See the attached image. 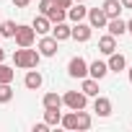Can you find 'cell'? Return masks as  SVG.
Listing matches in <instances>:
<instances>
[{
  "mask_svg": "<svg viewBox=\"0 0 132 132\" xmlns=\"http://www.w3.org/2000/svg\"><path fill=\"white\" fill-rule=\"evenodd\" d=\"M127 78H129V83H132V68H129V70H127Z\"/></svg>",
  "mask_w": 132,
  "mask_h": 132,
  "instance_id": "33",
  "label": "cell"
},
{
  "mask_svg": "<svg viewBox=\"0 0 132 132\" xmlns=\"http://www.w3.org/2000/svg\"><path fill=\"white\" fill-rule=\"evenodd\" d=\"M16 29H18L16 21H3V23H0V36H3V39H13L16 36Z\"/></svg>",
  "mask_w": 132,
  "mask_h": 132,
  "instance_id": "22",
  "label": "cell"
},
{
  "mask_svg": "<svg viewBox=\"0 0 132 132\" xmlns=\"http://www.w3.org/2000/svg\"><path fill=\"white\" fill-rule=\"evenodd\" d=\"M60 119H62V109H44V122L49 127L60 124Z\"/></svg>",
  "mask_w": 132,
  "mask_h": 132,
  "instance_id": "23",
  "label": "cell"
},
{
  "mask_svg": "<svg viewBox=\"0 0 132 132\" xmlns=\"http://www.w3.org/2000/svg\"><path fill=\"white\" fill-rule=\"evenodd\" d=\"M13 78H16V70L11 68V65L0 62V83H13Z\"/></svg>",
  "mask_w": 132,
  "mask_h": 132,
  "instance_id": "24",
  "label": "cell"
},
{
  "mask_svg": "<svg viewBox=\"0 0 132 132\" xmlns=\"http://www.w3.org/2000/svg\"><path fill=\"white\" fill-rule=\"evenodd\" d=\"M49 129V124L47 122H39V124H34V132H47Z\"/></svg>",
  "mask_w": 132,
  "mask_h": 132,
  "instance_id": "28",
  "label": "cell"
},
{
  "mask_svg": "<svg viewBox=\"0 0 132 132\" xmlns=\"http://www.w3.org/2000/svg\"><path fill=\"white\" fill-rule=\"evenodd\" d=\"M91 124H93V117H91L86 109H78V111H75V129L83 132V129H91Z\"/></svg>",
  "mask_w": 132,
  "mask_h": 132,
  "instance_id": "15",
  "label": "cell"
},
{
  "mask_svg": "<svg viewBox=\"0 0 132 132\" xmlns=\"http://www.w3.org/2000/svg\"><path fill=\"white\" fill-rule=\"evenodd\" d=\"M73 3H86V0H73Z\"/></svg>",
  "mask_w": 132,
  "mask_h": 132,
  "instance_id": "34",
  "label": "cell"
},
{
  "mask_svg": "<svg viewBox=\"0 0 132 132\" xmlns=\"http://www.w3.org/2000/svg\"><path fill=\"white\" fill-rule=\"evenodd\" d=\"M44 16H47V18H49L52 23H60V21H65V18H68V11H65V8H60V5H54V3H52V5H49V11H47Z\"/></svg>",
  "mask_w": 132,
  "mask_h": 132,
  "instance_id": "20",
  "label": "cell"
},
{
  "mask_svg": "<svg viewBox=\"0 0 132 132\" xmlns=\"http://www.w3.org/2000/svg\"><path fill=\"white\" fill-rule=\"evenodd\" d=\"M0 62H5V49H0Z\"/></svg>",
  "mask_w": 132,
  "mask_h": 132,
  "instance_id": "32",
  "label": "cell"
},
{
  "mask_svg": "<svg viewBox=\"0 0 132 132\" xmlns=\"http://www.w3.org/2000/svg\"><path fill=\"white\" fill-rule=\"evenodd\" d=\"M70 31H73V26H68L65 21H60V23H52V36L57 39V42H68L70 39Z\"/></svg>",
  "mask_w": 132,
  "mask_h": 132,
  "instance_id": "13",
  "label": "cell"
},
{
  "mask_svg": "<svg viewBox=\"0 0 132 132\" xmlns=\"http://www.w3.org/2000/svg\"><path fill=\"white\" fill-rule=\"evenodd\" d=\"M106 29H109L111 36H124V34H127V21L119 18V16H117V18H109V21H106Z\"/></svg>",
  "mask_w": 132,
  "mask_h": 132,
  "instance_id": "12",
  "label": "cell"
},
{
  "mask_svg": "<svg viewBox=\"0 0 132 132\" xmlns=\"http://www.w3.org/2000/svg\"><path fill=\"white\" fill-rule=\"evenodd\" d=\"M93 36V26L91 23H86V21H78L75 26H73V31H70V39H75V42H88Z\"/></svg>",
  "mask_w": 132,
  "mask_h": 132,
  "instance_id": "6",
  "label": "cell"
},
{
  "mask_svg": "<svg viewBox=\"0 0 132 132\" xmlns=\"http://www.w3.org/2000/svg\"><path fill=\"white\" fill-rule=\"evenodd\" d=\"M86 18H88V23H91L93 29H106V21H109L101 8H88V16H86Z\"/></svg>",
  "mask_w": 132,
  "mask_h": 132,
  "instance_id": "10",
  "label": "cell"
},
{
  "mask_svg": "<svg viewBox=\"0 0 132 132\" xmlns=\"http://www.w3.org/2000/svg\"><path fill=\"white\" fill-rule=\"evenodd\" d=\"M13 5L16 8H26V5H31V0H13Z\"/></svg>",
  "mask_w": 132,
  "mask_h": 132,
  "instance_id": "29",
  "label": "cell"
},
{
  "mask_svg": "<svg viewBox=\"0 0 132 132\" xmlns=\"http://www.w3.org/2000/svg\"><path fill=\"white\" fill-rule=\"evenodd\" d=\"M49 5H52V0H39V13H47Z\"/></svg>",
  "mask_w": 132,
  "mask_h": 132,
  "instance_id": "26",
  "label": "cell"
},
{
  "mask_svg": "<svg viewBox=\"0 0 132 132\" xmlns=\"http://www.w3.org/2000/svg\"><path fill=\"white\" fill-rule=\"evenodd\" d=\"M62 106H68V109H73V111L86 109V106H88V96H86L83 91H68V93H62Z\"/></svg>",
  "mask_w": 132,
  "mask_h": 132,
  "instance_id": "2",
  "label": "cell"
},
{
  "mask_svg": "<svg viewBox=\"0 0 132 132\" xmlns=\"http://www.w3.org/2000/svg\"><path fill=\"white\" fill-rule=\"evenodd\" d=\"M98 52L101 54H111V52H117V36H111V34H106V36H101L98 39Z\"/></svg>",
  "mask_w": 132,
  "mask_h": 132,
  "instance_id": "16",
  "label": "cell"
},
{
  "mask_svg": "<svg viewBox=\"0 0 132 132\" xmlns=\"http://www.w3.org/2000/svg\"><path fill=\"white\" fill-rule=\"evenodd\" d=\"M127 34H132V18L127 21Z\"/></svg>",
  "mask_w": 132,
  "mask_h": 132,
  "instance_id": "31",
  "label": "cell"
},
{
  "mask_svg": "<svg viewBox=\"0 0 132 132\" xmlns=\"http://www.w3.org/2000/svg\"><path fill=\"white\" fill-rule=\"evenodd\" d=\"M52 3H54V5H60V8H65V11H68V8L73 5V0H52Z\"/></svg>",
  "mask_w": 132,
  "mask_h": 132,
  "instance_id": "27",
  "label": "cell"
},
{
  "mask_svg": "<svg viewBox=\"0 0 132 132\" xmlns=\"http://www.w3.org/2000/svg\"><path fill=\"white\" fill-rule=\"evenodd\" d=\"M68 75L83 80V78L88 75V62H86L83 57H70V62H68Z\"/></svg>",
  "mask_w": 132,
  "mask_h": 132,
  "instance_id": "4",
  "label": "cell"
},
{
  "mask_svg": "<svg viewBox=\"0 0 132 132\" xmlns=\"http://www.w3.org/2000/svg\"><path fill=\"white\" fill-rule=\"evenodd\" d=\"M119 3H122V8H129L132 11V0H119Z\"/></svg>",
  "mask_w": 132,
  "mask_h": 132,
  "instance_id": "30",
  "label": "cell"
},
{
  "mask_svg": "<svg viewBox=\"0 0 132 132\" xmlns=\"http://www.w3.org/2000/svg\"><path fill=\"white\" fill-rule=\"evenodd\" d=\"M31 29H34L39 36H44V34H49V31H52V21H49L44 13H39V16H34V21H31Z\"/></svg>",
  "mask_w": 132,
  "mask_h": 132,
  "instance_id": "11",
  "label": "cell"
},
{
  "mask_svg": "<svg viewBox=\"0 0 132 132\" xmlns=\"http://www.w3.org/2000/svg\"><path fill=\"white\" fill-rule=\"evenodd\" d=\"M57 44H60V42H57L52 34H44V36L39 39L36 49H39V54H42V57H54V54H57Z\"/></svg>",
  "mask_w": 132,
  "mask_h": 132,
  "instance_id": "5",
  "label": "cell"
},
{
  "mask_svg": "<svg viewBox=\"0 0 132 132\" xmlns=\"http://www.w3.org/2000/svg\"><path fill=\"white\" fill-rule=\"evenodd\" d=\"M23 86H26L29 91H39V88L44 86V75H42L36 68H31V70L26 73V78H23Z\"/></svg>",
  "mask_w": 132,
  "mask_h": 132,
  "instance_id": "7",
  "label": "cell"
},
{
  "mask_svg": "<svg viewBox=\"0 0 132 132\" xmlns=\"http://www.w3.org/2000/svg\"><path fill=\"white\" fill-rule=\"evenodd\" d=\"M0 39H3V36H0Z\"/></svg>",
  "mask_w": 132,
  "mask_h": 132,
  "instance_id": "35",
  "label": "cell"
},
{
  "mask_svg": "<svg viewBox=\"0 0 132 132\" xmlns=\"http://www.w3.org/2000/svg\"><path fill=\"white\" fill-rule=\"evenodd\" d=\"M88 75L96 78V80H104V78L109 75V65H106L104 60H93V62H88Z\"/></svg>",
  "mask_w": 132,
  "mask_h": 132,
  "instance_id": "8",
  "label": "cell"
},
{
  "mask_svg": "<svg viewBox=\"0 0 132 132\" xmlns=\"http://www.w3.org/2000/svg\"><path fill=\"white\" fill-rule=\"evenodd\" d=\"M8 101H13V88L11 83H0V104H8Z\"/></svg>",
  "mask_w": 132,
  "mask_h": 132,
  "instance_id": "25",
  "label": "cell"
},
{
  "mask_svg": "<svg viewBox=\"0 0 132 132\" xmlns=\"http://www.w3.org/2000/svg\"><path fill=\"white\" fill-rule=\"evenodd\" d=\"M93 111H96L98 117H109V114H111V101H109L106 96H96V101H93Z\"/></svg>",
  "mask_w": 132,
  "mask_h": 132,
  "instance_id": "17",
  "label": "cell"
},
{
  "mask_svg": "<svg viewBox=\"0 0 132 132\" xmlns=\"http://www.w3.org/2000/svg\"><path fill=\"white\" fill-rule=\"evenodd\" d=\"M13 42H16V47H34V42H36V31H34L31 26H23V23H18Z\"/></svg>",
  "mask_w": 132,
  "mask_h": 132,
  "instance_id": "3",
  "label": "cell"
},
{
  "mask_svg": "<svg viewBox=\"0 0 132 132\" xmlns=\"http://www.w3.org/2000/svg\"><path fill=\"white\" fill-rule=\"evenodd\" d=\"M86 16H88V8H86L83 3H73V5L68 8V18H70L73 23H78V21H86Z\"/></svg>",
  "mask_w": 132,
  "mask_h": 132,
  "instance_id": "14",
  "label": "cell"
},
{
  "mask_svg": "<svg viewBox=\"0 0 132 132\" xmlns=\"http://www.w3.org/2000/svg\"><path fill=\"white\" fill-rule=\"evenodd\" d=\"M39 60H42L39 49H31V47H18V49L13 52V65H16V68H21V70L39 68Z\"/></svg>",
  "mask_w": 132,
  "mask_h": 132,
  "instance_id": "1",
  "label": "cell"
},
{
  "mask_svg": "<svg viewBox=\"0 0 132 132\" xmlns=\"http://www.w3.org/2000/svg\"><path fill=\"white\" fill-rule=\"evenodd\" d=\"M101 11L106 13V18H117V16L122 13V3H119V0H104Z\"/></svg>",
  "mask_w": 132,
  "mask_h": 132,
  "instance_id": "19",
  "label": "cell"
},
{
  "mask_svg": "<svg viewBox=\"0 0 132 132\" xmlns=\"http://www.w3.org/2000/svg\"><path fill=\"white\" fill-rule=\"evenodd\" d=\"M42 106H44V109H62V96H60V93H44Z\"/></svg>",
  "mask_w": 132,
  "mask_h": 132,
  "instance_id": "21",
  "label": "cell"
},
{
  "mask_svg": "<svg viewBox=\"0 0 132 132\" xmlns=\"http://www.w3.org/2000/svg\"><path fill=\"white\" fill-rule=\"evenodd\" d=\"M106 65H109V73H122V70H127V57L122 52H111Z\"/></svg>",
  "mask_w": 132,
  "mask_h": 132,
  "instance_id": "9",
  "label": "cell"
},
{
  "mask_svg": "<svg viewBox=\"0 0 132 132\" xmlns=\"http://www.w3.org/2000/svg\"><path fill=\"white\" fill-rule=\"evenodd\" d=\"M80 91H83L86 96H93V98H96V96H98V80L91 78V75H86L83 83H80Z\"/></svg>",
  "mask_w": 132,
  "mask_h": 132,
  "instance_id": "18",
  "label": "cell"
}]
</instances>
